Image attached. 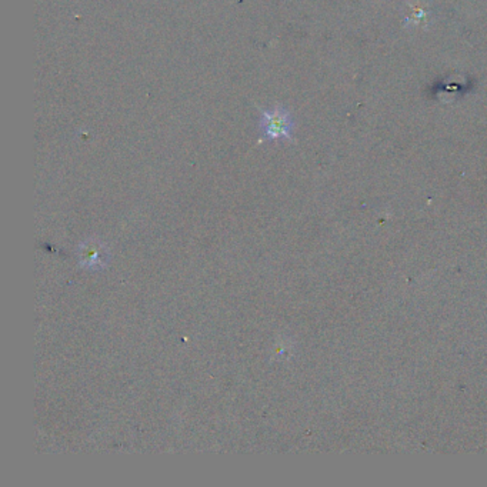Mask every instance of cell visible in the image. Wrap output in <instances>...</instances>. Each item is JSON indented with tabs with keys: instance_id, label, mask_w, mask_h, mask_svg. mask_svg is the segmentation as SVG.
I'll return each mask as SVG.
<instances>
[{
	"instance_id": "6da1fadb",
	"label": "cell",
	"mask_w": 487,
	"mask_h": 487,
	"mask_svg": "<svg viewBox=\"0 0 487 487\" xmlns=\"http://www.w3.org/2000/svg\"><path fill=\"white\" fill-rule=\"evenodd\" d=\"M259 130L260 141L292 142L294 133V119L292 113L283 106L260 109Z\"/></svg>"
},
{
	"instance_id": "7a4b0ae2",
	"label": "cell",
	"mask_w": 487,
	"mask_h": 487,
	"mask_svg": "<svg viewBox=\"0 0 487 487\" xmlns=\"http://www.w3.org/2000/svg\"><path fill=\"white\" fill-rule=\"evenodd\" d=\"M79 264L86 271H103L109 260V249L98 239H87L77 247Z\"/></svg>"
}]
</instances>
